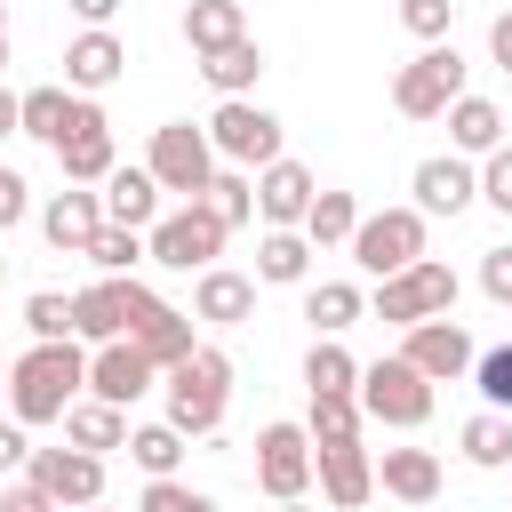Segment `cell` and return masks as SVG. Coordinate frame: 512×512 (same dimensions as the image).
Here are the masks:
<instances>
[{
	"mask_svg": "<svg viewBox=\"0 0 512 512\" xmlns=\"http://www.w3.org/2000/svg\"><path fill=\"white\" fill-rule=\"evenodd\" d=\"M80 384H88V352H80V336H64V344H32V352L8 360V416H16L24 432H32V424H64L72 400H80Z\"/></svg>",
	"mask_w": 512,
	"mask_h": 512,
	"instance_id": "cell-1",
	"label": "cell"
},
{
	"mask_svg": "<svg viewBox=\"0 0 512 512\" xmlns=\"http://www.w3.org/2000/svg\"><path fill=\"white\" fill-rule=\"evenodd\" d=\"M224 408H232V360H224L216 344H192V352L168 368V416H160V424H176L184 440H208V432L224 424Z\"/></svg>",
	"mask_w": 512,
	"mask_h": 512,
	"instance_id": "cell-2",
	"label": "cell"
},
{
	"mask_svg": "<svg viewBox=\"0 0 512 512\" xmlns=\"http://www.w3.org/2000/svg\"><path fill=\"white\" fill-rule=\"evenodd\" d=\"M224 240H232V224H224L208 200H184V208H168V216L144 232V256L168 264V272H216Z\"/></svg>",
	"mask_w": 512,
	"mask_h": 512,
	"instance_id": "cell-3",
	"label": "cell"
},
{
	"mask_svg": "<svg viewBox=\"0 0 512 512\" xmlns=\"http://www.w3.org/2000/svg\"><path fill=\"white\" fill-rule=\"evenodd\" d=\"M144 168H152L160 192H176V200H208V184H216V144H208V128L168 120V128H152Z\"/></svg>",
	"mask_w": 512,
	"mask_h": 512,
	"instance_id": "cell-4",
	"label": "cell"
},
{
	"mask_svg": "<svg viewBox=\"0 0 512 512\" xmlns=\"http://www.w3.org/2000/svg\"><path fill=\"white\" fill-rule=\"evenodd\" d=\"M360 416L368 424H392V432H416L432 416V376H416L400 352L392 360H368L360 368Z\"/></svg>",
	"mask_w": 512,
	"mask_h": 512,
	"instance_id": "cell-5",
	"label": "cell"
},
{
	"mask_svg": "<svg viewBox=\"0 0 512 512\" xmlns=\"http://www.w3.org/2000/svg\"><path fill=\"white\" fill-rule=\"evenodd\" d=\"M208 144H216V160H232V168H248V176H264L272 160H288V152H280V120H272L264 104H248V96H224V104H216Z\"/></svg>",
	"mask_w": 512,
	"mask_h": 512,
	"instance_id": "cell-6",
	"label": "cell"
},
{
	"mask_svg": "<svg viewBox=\"0 0 512 512\" xmlns=\"http://www.w3.org/2000/svg\"><path fill=\"white\" fill-rule=\"evenodd\" d=\"M448 312H456V272H448L440 256H416L408 272H392V280L376 288V320H392V328L448 320Z\"/></svg>",
	"mask_w": 512,
	"mask_h": 512,
	"instance_id": "cell-7",
	"label": "cell"
},
{
	"mask_svg": "<svg viewBox=\"0 0 512 512\" xmlns=\"http://www.w3.org/2000/svg\"><path fill=\"white\" fill-rule=\"evenodd\" d=\"M464 96V56L448 48V40H432L416 64H400V80H392V104L408 112V120H448V104Z\"/></svg>",
	"mask_w": 512,
	"mask_h": 512,
	"instance_id": "cell-8",
	"label": "cell"
},
{
	"mask_svg": "<svg viewBox=\"0 0 512 512\" xmlns=\"http://www.w3.org/2000/svg\"><path fill=\"white\" fill-rule=\"evenodd\" d=\"M416 256H424V216H416V208H376V216H360L352 264H360L368 280H392V272H408Z\"/></svg>",
	"mask_w": 512,
	"mask_h": 512,
	"instance_id": "cell-9",
	"label": "cell"
},
{
	"mask_svg": "<svg viewBox=\"0 0 512 512\" xmlns=\"http://www.w3.org/2000/svg\"><path fill=\"white\" fill-rule=\"evenodd\" d=\"M256 488L272 504H304V488H312V432L304 424H264L256 432Z\"/></svg>",
	"mask_w": 512,
	"mask_h": 512,
	"instance_id": "cell-10",
	"label": "cell"
},
{
	"mask_svg": "<svg viewBox=\"0 0 512 512\" xmlns=\"http://www.w3.org/2000/svg\"><path fill=\"white\" fill-rule=\"evenodd\" d=\"M24 480L56 504V512H80V504H104V456L88 448H32Z\"/></svg>",
	"mask_w": 512,
	"mask_h": 512,
	"instance_id": "cell-11",
	"label": "cell"
},
{
	"mask_svg": "<svg viewBox=\"0 0 512 512\" xmlns=\"http://www.w3.org/2000/svg\"><path fill=\"white\" fill-rule=\"evenodd\" d=\"M152 376H160V360H152L136 336L88 352V400H104V408H136V400L152 392Z\"/></svg>",
	"mask_w": 512,
	"mask_h": 512,
	"instance_id": "cell-12",
	"label": "cell"
},
{
	"mask_svg": "<svg viewBox=\"0 0 512 512\" xmlns=\"http://www.w3.org/2000/svg\"><path fill=\"white\" fill-rule=\"evenodd\" d=\"M400 360L416 368V376H432V384H456V376H472V336H464V320H416L408 328V344H400Z\"/></svg>",
	"mask_w": 512,
	"mask_h": 512,
	"instance_id": "cell-13",
	"label": "cell"
},
{
	"mask_svg": "<svg viewBox=\"0 0 512 512\" xmlns=\"http://www.w3.org/2000/svg\"><path fill=\"white\" fill-rule=\"evenodd\" d=\"M312 200H320V184H312L304 160H272V168L256 176V216H264L272 232H304Z\"/></svg>",
	"mask_w": 512,
	"mask_h": 512,
	"instance_id": "cell-14",
	"label": "cell"
},
{
	"mask_svg": "<svg viewBox=\"0 0 512 512\" xmlns=\"http://www.w3.org/2000/svg\"><path fill=\"white\" fill-rule=\"evenodd\" d=\"M128 336L160 360V368H176L184 352H192V312H176L168 296H152L144 280H136V304H128Z\"/></svg>",
	"mask_w": 512,
	"mask_h": 512,
	"instance_id": "cell-15",
	"label": "cell"
},
{
	"mask_svg": "<svg viewBox=\"0 0 512 512\" xmlns=\"http://www.w3.org/2000/svg\"><path fill=\"white\" fill-rule=\"evenodd\" d=\"M312 472H320V496H328L336 512H360V504L376 496V464H368L360 440H320V448H312Z\"/></svg>",
	"mask_w": 512,
	"mask_h": 512,
	"instance_id": "cell-16",
	"label": "cell"
},
{
	"mask_svg": "<svg viewBox=\"0 0 512 512\" xmlns=\"http://www.w3.org/2000/svg\"><path fill=\"white\" fill-rule=\"evenodd\" d=\"M128 304H136V280H88L72 296V336L80 344H120L128 336Z\"/></svg>",
	"mask_w": 512,
	"mask_h": 512,
	"instance_id": "cell-17",
	"label": "cell"
},
{
	"mask_svg": "<svg viewBox=\"0 0 512 512\" xmlns=\"http://www.w3.org/2000/svg\"><path fill=\"white\" fill-rule=\"evenodd\" d=\"M56 160H64V184H104V176L120 168V152H112V120H104L96 104H80V128L56 144Z\"/></svg>",
	"mask_w": 512,
	"mask_h": 512,
	"instance_id": "cell-18",
	"label": "cell"
},
{
	"mask_svg": "<svg viewBox=\"0 0 512 512\" xmlns=\"http://www.w3.org/2000/svg\"><path fill=\"white\" fill-rule=\"evenodd\" d=\"M472 200H480V176H472L456 152L416 160V216H464Z\"/></svg>",
	"mask_w": 512,
	"mask_h": 512,
	"instance_id": "cell-19",
	"label": "cell"
},
{
	"mask_svg": "<svg viewBox=\"0 0 512 512\" xmlns=\"http://www.w3.org/2000/svg\"><path fill=\"white\" fill-rule=\"evenodd\" d=\"M40 232H48V248L88 256V240L104 232V192H56V200L40 208Z\"/></svg>",
	"mask_w": 512,
	"mask_h": 512,
	"instance_id": "cell-20",
	"label": "cell"
},
{
	"mask_svg": "<svg viewBox=\"0 0 512 512\" xmlns=\"http://www.w3.org/2000/svg\"><path fill=\"white\" fill-rule=\"evenodd\" d=\"M376 488L424 512V504H440V456H432V448H384V464H376Z\"/></svg>",
	"mask_w": 512,
	"mask_h": 512,
	"instance_id": "cell-21",
	"label": "cell"
},
{
	"mask_svg": "<svg viewBox=\"0 0 512 512\" xmlns=\"http://www.w3.org/2000/svg\"><path fill=\"white\" fill-rule=\"evenodd\" d=\"M120 72H128V48H120L112 32H80V40L64 48V88H80V96L112 88Z\"/></svg>",
	"mask_w": 512,
	"mask_h": 512,
	"instance_id": "cell-22",
	"label": "cell"
},
{
	"mask_svg": "<svg viewBox=\"0 0 512 512\" xmlns=\"http://www.w3.org/2000/svg\"><path fill=\"white\" fill-rule=\"evenodd\" d=\"M104 224H128V232H152V224H160V184H152V168H112V176H104Z\"/></svg>",
	"mask_w": 512,
	"mask_h": 512,
	"instance_id": "cell-23",
	"label": "cell"
},
{
	"mask_svg": "<svg viewBox=\"0 0 512 512\" xmlns=\"http://www.w3.org/2000/svg\"><path fill=\"white\" fill-rule=\"evenodd\" d=\"M256 312V280L248 272H232V264H216V272H200V288H192V320H216V328H240Z\"/></svg>",
	"mask_w": 512,
	"mask_h": 512,
	"instance_id": "cell-24",
	"label": "cell"
},
{
	"mask_svg": "<svg viewBox=\"0 0 512 512\" xmlns=\"http://www.w3.org/2000/svg\"><path fill=\"white\" fill-rule=\"evenodd\" d=\"M184 40H192V56H224V48H240V40H248L240 0H192V8H184Z\"/></svg>",
	"mask_w": 512,
	"mask_h": 512,
	"instance_id": "cell-25",
	"label": "cell"
},
{
	"mask_svg": "<svg viewBox=\"0 0 512 512\" xmlns=\"http://www.w3.org/2000/svg\"><path fill=\"white\" fill-rule=\"evenodd\" d=\"M80 104L88 96H72V88H24V136H40L48 152L80 128Z\"/></svg>",
	"mask_w": 512,
	"mask_h": 512,
	"instance_id": "cell-26",
	"label": "cell"
},
{
	"mask_svg": "<svg viewBox=\"0 0 512 512\" xmlns=\"http://www.w3.org/2000/svg\"><path fill=\"white\" fill-rule=\"evenodd\" d=\"M448 144H456V152H480V160L504 152V112H496L488 96H456V104H448Z\"/></svg>",
	"mask_w": 512,
	"mask_h": 512,
	"instance_id": "cell-27",
	"label": "cell"
},
{
	"mask_svg": "<svg viewBox=\"0 0 512 512\" xmlns=\"http://www.w3.org/2000/svg\"><path fill=\"white\" fill-rule=\"evenodd\" d=\"M312 256H320V248H312L304 232H264V240H256V280H264V288H304Z\"/></svg>",
	"mask_w": 512,
	"mask_h": 512,
	"instance_id": "cell-28",
	"label": "cell"
},
{
	"mask_svg": "<svg viewBox=\"0 0 512 512\" xmlns=\"http://www.w3.org/2000/svg\"><path fill=\"white\" fill-rule=\"evenodd\" d=\"M64 448H88V456H104V448H128V408L72 400V416H64Z\"/></svg>",
	"mask_w": 512,
	"mask_h": 512,
	"instance_id": "cell-29",
	"label": "cell"
},
{
	"mask_svg": "<svg viewBox=\"0 0 512 512\" xmlns=\"http://www.w3.org/2000/svg\"><path fill=\"white\" fill-rule=\"evenodd\" d=\"M304 392L312 400H336V392H360V360L336 344V336H320L312 352H304Z\"/></svg>",
	"mask_w": 512,
	"mask_h": 512,
	"instance_id": "cell-30",
	"label": "cell"
},
{
	"mask_svg": "<svg viewBox=\"0 0 512 512\" xmlns=\"http://www.w3.org/2000/svg\"><path fill=\"white\" fill-rule=\"evenodd\" d=\"M360 312H368V296H360L352 280H320V288H304V320H312L320 336H344Z\"/></svg>",
	"mask_w": 512,
	"mask_h": 512,
	"instance_id": "cell-31",
	"label": "cell"
},
{
	"mask_svg": "<svg viewBox=\"0 0 512 512\" xmlns=\"http://www.w3.org/2000/svg\"><path fill=\"white\" fill-rule=\"evenodd\" d=\"M352 232H360V200L352 192H320L312 216H304V240L312 248H352Z\"/></svg>",
	"mask_w": 512,
	"mask_h": 512,
	"instance_id": "cell-32",
	"label": "cell"
},
{
	"mask_svg": "<svg viewBox=\"0 0 512 512\" xmlns=\"http://www.w3.org/2000/svg\"><path fill=\"white\" fill-rule=\"evenodd\" d=\"M464 464H480V472H504V464H512V416L480 408V416L464 424Z\"/></svg>",
	"mask_w": 512,
	"mask_h": 512,
	"instance_id": "cell-33",
	"label": "cell"
},
{
	"mask_svg": "<svg viewBox=\"0 0 512 512\" xmlns=\"http://www.w3.org/2000/svg\"><path fill=\"white\" fill-rule=\"evenodd\" d=\"M200 72H208V88H216V96H248V88H256V72H264V48H256V40H240V48H224V56H200Z\"/></svg>",
	"mask_w": 512,
	"mask_h": 512,
	"instance_id": "cell-34",
	"label": "cell"
},
{
	"mask_svg": "<svg viewBox=\"0 0 512 512\" xmlns=\"http://www.w3.org/2000/svg\"><path fill=\"white\" fill-rule=\"evenodd\" d=\"M128 456L144 464V480H176V464H184V432H176V424H144V432H128Z\"/></svg>",
	"mask_w": 512,
	"mask_h": 512,
	"instance_id": "cell-35",
	"label": "cell"
},
{
	"mask_svg": "<svg viewBox=\"0 0 512 512\" xmlns=\"http://www.w3.org/2000/svg\"><path fill=\"white\" fill-rule=\"evenodd\" d=\"M88 264H96L104 280H128V272L144 264V232H128V224H104V232L88 240Z\"/></svg>",
	"mask_w": 512,
	"mask_h": 512,
	"instance_id": "cell-36",
	"label": "cell"
},
{
	"mask_svg": "<svg viewBox=\"0 0 512 512\" xmlns=\"http://www.w3.org/2000/svg\"><path fill=\"white\" fill-rule=\"evenodd\" d=\"M208 208H216V216L240 232V224L256 216V176H248V168H216V184H208Z\"/></svg>",
	"mask_w": 512,
	"mask_h": 512,
	"instance_id": "cell-37",
	"label": "cell"
},
{
	"mask_svg": "<svg viewBox=\"0 0 512 512\" xmlns=\"http://www.w3.org/2000/svg\"><path fill=\"white\" fill-rule=\"evenodd\" d=\"M24 328H32V344H64L72 336V296H56V288L24 296Z\"/></svg>",
	"mask_w": 512,
	"mask_h": 512,
	"instance_id": "cell-38",
	"label": "cell"
},
{
	"mask_svg": "<svg viewBox=\"0 0 512 512\" xmlns=\"http://www.w3.org/2000/svg\"><path fill=\"white\" fill-rule=\"evenodd\" d=\"M312 448L320 440H360V392H336V400H312Z\"/></svg>",
	"mask_w": 512,
	"mask_h": 512,
	"instance_id": "cell-39",
	"label": "cell"
},
{
	"mask_svg": "<svg viewBox=\"0 0 512 512\" xmlns=\"http://www.w3.org/2000/svg\"><path fill=\"white\" fill-rule=\"evenodd\" d=\"M472 384H480V400H488L496 416H512V344L480 352V360H472Z\"/></svg>",
	"mask_w": 512,
	"mask_h": 512,
	"instance_id": "cell-40",
	"label": "cell"
},
{
	"mask_svg": "<svg viewBox=\"0 0 512 512\" xmlns=\"http://www.w3.org/2000/svg\"><path fill=\"white\" fill-rule=\"evenodd\" d=\"M136 512H216V496L208 488H184V480H144Z\"/></svg>",
	"mask_w": 512,
	"mask_h": 512,
	"instance_id": "cell-41",
	"label": "cell"
},
{
	"mask_svg": "<svg viewBox=\"0 0 512 512\" xmlns=\"http://www.w3.org/2000/svg\"><path fill=\"white\" fill-rule=\"evenodd\" d=\"M448 16H456V0H400V24L432 48V40H448Z\"/></svg>",
	"mask_w": 512,
	"mask_h": 512,
	"instance_id": "cell-42",
	"label": "cell"
},
{
	"mask_svg": "<svg viewBox=\"0 0 512 512\" xmlns=\"http://www.w3.org/2000/svg\"><path fill=\"white\" fill-rule=\"evenodd\" d=\"M480 200H488L496 216H512V144L488 152V168H480Z\"/></svg>",
	"mask_w": 512,
	"mask_h": 512,
	"instance_id": "cell-43",
	"label": "cell"
},
{
	"mask_svg": "<svg viewBox=\"0 0 512 512\" xmlns=\"http://www.w3.org/2000/svg\"><path fill=\"white\" fill-rule=\"evenodd\" d=\"M24 208H32V184H24L16 168H0V232H16V224H24Z\"/></svg>",
	"mask_w": 512,
	"mask_h": 512,
	"instance_id": "cell-44",
	"label": "cell"
},
{
	"mask_svg": "<svg viewBox=\"0 0 512 512\" xmlns=\"http://www.w3.org/2000/svg\"><path fill=\"white\" fill-rule=\"evenodd\" d=\"M480 288H488V304H512V248L480 256Z\"/></svg>",
	"mask_w": 512,
	"mask_h": 512,
	"instance_id": "cell-45",
	"label": "cell"
},
{
	"mask_svg": "<svg viewBox=\"0 0 512 512\" xmlns=\"http://www.w3.org/2000/svg\"><path fill=\"white\" fill-rule=\"evenodd\" d=\"M24 464H32V440H24V424L8 416V424H0V472H24Z\"/></svg>",
	"mask_w": 512,
	"mask_h": 512,
	"instance_id": "cell-46",
	"label": "cell"
},
{
	"mask_svg": "<svg viewBox=\"0 0 512 512\" xmlns=\"http://www.w3.org/2000/svg\"><path fill=\"white\" fill-rule=\"evenodd\" d=\"M64 8H72V16H80V24H88V32H104V24H112V16H120V0H64Z\"/></svg>",
	"mask_w": 512,
	"mask_h": 512,
	"instance_id": "cell-47",
	"label": "cell"
},
{
	"mask_svg": "<svg viewBox=\"0 0 512 512\" xmlns=\"http://www.w3.org/2000/svg\"><path fill=\"white\" fill-rule=\"evenodd\" d=\"M488 56H496V64H504V72H512V8H504V16H496V24H488Z\"/></svg>",
	"mask_w": 512,
	"mask_h": 512,
	"instance_id": "cell-48",
	"label": "cell"
},
{
	"mask_svg": "<svg viewBox=\"0 0 512 512\" xmlns=\"http://www.w3.org/2000/svg\"><path fill=\"white\" fill-rule=\"evenodd\" d=\"M0 136H24V96L0 88Z\"/></svg>",
	"mask_w": 512,
	"mask_h": 512,
	"instance_id": "cell-49",
	"label": "cell"
},
{
	"mask_svg": "<svg viewBox=\"0 0 512 512\" xmlns=\"http://www.w3.org/2000/svg\"><path fill=\"white\" fill-rule=\"evenodd\" d=\"M8 512H56V504H48V496L24 480V488H8Z\"/></svg>",
	"mask_w": 512,
	"mask_h": 512,
	"instance_id": "cell-50",
	"label": "cell"
},
{
	"mask_svg": "<svg viewBox=\"0 0 512 512\" xmlns=\"http://www.w3.org/2000/svg\"><path fill=\"white\" fill-rule=\"evenodd\" d=\"M0 72H8V8H0Z\"/></svg>",
	"mask_w": 512,
	"mask_h": 512,
	"instance_id": "cell-51",
	"label": "cell"
},
{
	"mask_svg": "<svg viewBox=\"0 0 512 512\" xmlns=\"http://www.w3.org/2000/svg\"><path fill=\"white\" fill-rule=\"evenodd\" d=\"M280 512H312V504H280Z\"/></svg>",
	"mask_w": 512,
	"mask_h": 512,
	"instance_id": "cell-52",
	"label": "cell"
},
{
	"mask_svg": "<svg viewBox=\"0 0 512 512\" xmlns=\"http://www.w3.org/2000/svg\"><path fill=\"white\" fill-rule=\"evenodd\" d=\"M0 392H8V360H0Z\"/></svg>",
	"mask_w": 512,
	"mask_h": 512,
	"instance_id": "cell-53",
	"label": "cell"
},
{
	"mask_svg": "<svg viewBox=\"0 0 512 512\" xmlns=\"http://www.w3.org/2000/svg\"><path fill=\"white\" fill-rule=\"evenodd\" d=\"M80 512H104V504H80Z\"/></svg>",
	"mask_w": 512,
	"mask_h": 512,
	"instance_id": "cell-54",
	"label": "cell"
},
{
	"mask_svg": "<svg viewBox=\"0 0 512 512\" xmlns=\"http://www.w3.org/2000/svg\"><path fill=\"white\" fill-rule=\"evenodd\" d=\"M0 512H8V496H0Z\"/></svg>",
	"mask_w": 512,
	"mask_h": 512,
	"instance_id": "cell-55",
	"label": "cell"
},
{
	"mask_svg": "<svg viewBox=\"0 0 512 512\" xmlns=\"http://www.w3.org/2000/svg\"><path fill=\"white\" fill-rule=\"evenodd\" d=\"M424 512H440V504H424Z\"/></svg>",
	"mask_w": 512,
	"mask_h": 512,
	"instance_id": "cell-56",
	"label": "cell"
},
{
	"mask_svg": "<svg viewBox=\"0 0 512 512\" xmlns=\"http://www.w3.org/2000/svg\"><path fill=\"white\" fill-rule=\"evenodd\" d=\"M456 8H464V0H456Z\"/></svg>",
	"mask_w": 512,
	"mask_h": 512,
	"instance_id": "cell-57",
	"label": "cell"
},
{
	"mask_svg": "<svg viewBox=\"0 0 512 512\" xmlns=\"http://www.w3.org/2000/svg\"><path fill=\"white\" fill-rule=\"evenodd\" d=\"M504 472H512V464H504Z\"/></svg>",
	"mask_w": 512,
	"mask_h": 512,
	"instance_id": "cell-58",
	"label": "cell"
}]
</instances>
